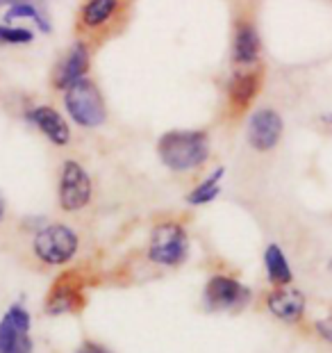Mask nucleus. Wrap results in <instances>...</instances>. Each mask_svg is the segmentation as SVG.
<instances>
[{
	"label": "nucleus",
	"mask_w": 332,
	"mask_h": 353,
	"mask_svg": "<svg viewBox=\"0 0 332 353\" xmlns=\"http://www.w3.org/2000/svg\"><path fill=\"white\" fill-rule=\"evenodd\" d=\"M19 19H32L43 32H50V17L46 0H7L3 23L12 26Z\"/></svg>",
	"instance_id": "14"
},
{
	"label": "nucleus",
	"mask_w": 332,
	"mask_h": 353,
	"mask_svg": "<svg viewBox=\"0 0 332 353\" xmlns=\"http://www.w3.org/2000/svg\"><path fill=\"white\" fill-rule=\"evenodd\" d=\"M64 108L69 117L82 128H101L107 121L103 94L92 78H80L64 92Z\"/></svg>",
	"instance_id": "3"
},
{
	"label": "nucleus",
	"mask_w": 332,
	"mask_h": 353,
	"mask_svg": "<svg viewBox=\"0 0 332 353\" xmlns=\"http://www.w3.org/2000/svg\"><path fill=\"white\" fill-rule=\"evenodd\" d=\"M32 30L0 23V46H23V43H32Z\"/></svg>",
	"instance_id": "18"
},
{
	"label": "nucleus",
	"mask_w": 332,
	"mask_h": 353,
	"mask_svg": "<svg viewBox=\"0 0 332 353\" xmlns=\"http://www.w3.org/2000/svg\"><path fill=\"white\" fill-rule=\"evenodd\" d=\"M253 301L251 288L232 276L216 274L203 290V305L209 312H241Z\"/></svg>",
	"instance_id": "6"
},
{
	"label": "nucleus",
	"mask_w": 332,
	"mask_h": 353,
	"mask_svg": "<svg viewBox=\"0 0 332 353\" xmlns=\"http://www.w3.org/2000/svg\"><path fill=\"white\" fill-rule=\"evenodd\" d=\"M189 258V235L178 221H162L150 230L148 260L157 267H180Z\"/></svg>",
	"instance_id": "4"
},
{
	"label": "nucleus",
	"mask_w": 332,
	"mask_h": 353,
	"mask_svg": "<svg viewBox=\"0 0 332 353\" xmlns=\"http://www.w3.org/2000/svg\"><path fill=\"white\" fill-rule=\"evenodd\" d=\"M246 134H248V144H251L253 151L269 153L280 144V139L284 134V121L276 110L262 108L251 117Z\"/></svg>",
	"instance_id": "8"
},
{
	"label": "nucleus",
	"mask_w": 332,
	"mask_h": 353,
	"mask_svg": "<svg viewBox=\"0 0 332 353\" xmlns=\"http://www.w3.org/2000/svg\"><path fill=\"white\" fill-rule=\"evenodd\" d=\"M80 249V237L66 223H48L34 232L32 253L46 267H62L71 262Z\"/></svg>",
	"instance_id": "2"
},
{
	"label": "nucleus",
	"mask_w": 332,
	"mask_h": 353,
	"mask_svg": "<svg viewBox=\"0 0 332 353\" xmlns=\"http://www.w3.org/2000/svg\"><path fill=\"white\" fill-rule=\"evenodd\" d=\"M75 353H112V351L98 342H82L80 347L75 349Z\"/></svg>",
	"instance_id": "20"
},
{
	"label": "nucleus",
	"mask_w": 332,
	"mask_h": 353,
	"mask_svg": "<svg viewBox=\"0 0 332 353\" xmlns=\"http://www.w3.org/2000/svg\"><path fill=\"white\" fill-rule=\"evenodd\" d=\"M307 299L296 288H273L267 296V310L282 324H298L305 314Z\"/></svg>",
	"instance_id": "10"
},
{
	"label": "nucleus",
	"mask_w": 332,
	"mask_h": 353,
	"mask_svg": "<svg viewBox=\"0 0 332 353\" xmlns=\"http://www.w3.org/2000/svg\"><path fill=\"white\" fill-rule=\"evenodd\" d=\"M225 176V169L218 167L209 174L203 183H198L194 190L187 194V203L189 205H207V203L216 201V196L221 194V180Z\"/></svg>",
	"instance_id": "17"
},
{
	"label": "nucleus",
	"mask_w": 332,
	"mask_h": 353,
	"mask_svg": "<svg viewBox=\"0 0 332 353\" xmlns=\"http://www.w3.org/2000/svg\"><path fill=\"white\" fill-rule=\"evenodd\" d=\"M94 199V180L78 160H64L59 169L57 201L64 212H80Z\"/></svg>",
	"instance_id": "5"
},
{
	"label": "nucleus",
	"mask_w": 332,
	"mask_h": 353,
	"mask_svg": "<svg viewBox=\"0 0 332 353\" xmlns=\"http://www.w3.org/2000/svg\"><path fill=\"white\" fill-rule=\"evenodd\" d=\"M118 7L121 0H87L80 10V23L87 30H98L107 23L110 19H114Z\"/></svg>",
	"instance_id": "16"
},
{
	"label": "nucleus",
	"mask_w": 332,
	"mask_h": 353,
	"mask_svg": "<svg viewBox=\"0 0 332 353\" xmlns=\"http://www.w3.org/2000/svg\"><path fill=\"white\" fill-rule=\"evenodd\" d=\"M328 272H330V274H332V258H330V260H328Z\"/></svg>",
	"instance_id": "22"
},
{
	"label": "nucleus",
	"mask_w": 332,
	"mask_h": 353,
	"mask_svg": "<svg viewBox=\"0 0 332 353\" xmlns=\"http://www.w3.org/2000/svg\"><path fill=\"white\" fill-rule=\"evenodd\" d=\"M314 330H316V335H319L323 342L332 344V312L328 314V317L316 319L314 321Z\"/></svg>",
	"instance_id": "19"
},
{
	"label": "nucleus",
	"mask_w": 332,
	"mask_h": 353,
	"mask_svg": "<svg viewBox=\"0 0 332 353\" xmlns=\"http://www.w3.org/2000/svg\"><path fill=\"white\" fill-rule=\"evenodd\" d=\"M30 312L23 303H12L0 319V353H32Z\"/></svg>",
	"instance_id": "7"
},
{
	"label": "nucleus",
	"mask_w": 332,
	"mask_h": 353,
	"mask_svg": "<svg viewBox=\"0 0 332 353\" xmlns=\"http://www.w3.org/2000/svg\"><path fill=\"white\" fill-rule=\"evenodd\" d=\"M209 137L205 130H169L157 141V155L173 174L200 169L209 157Z\"/></svg>",
	"instance_id": "1"
},
{
	"label": "nucleus",
	"mask_w": 332,
	"mask_h": 353,
	"mask_svg": "<svg viewBox=\"0 0 332 353\" xmlns=\"http://www.w3.org/2000/svg\"><path fill=\"white\" fill-rule=\"evenodd\" d=\"M262 82H264V76L258 69L235 73V76L228 80V101L232 108L235 110L248 108L262 92Z\"/></svg>",
	"instance_id": "13"
},
{
	"label": "nucleus",
	"mask_w": 332,
	"mask_h": 353,
	"mask_svg": "<svg viewBox=\"0 0 332 353\" xmlns=\"http://www.w3.org/2000/svg\"><path fill=\"white\" fill-rule=\"evenodd\" d=\"M5 214H7V205H5V201H3V196H0V223L5 221Z\"/></svg>",
	"instance_id": "21"
},
{
	"label": "nucleus",
	"mask_w": 332,
	"mask_h": 353,
	"mask_svg": "<svg viewBox=\"0 0 332 353\" xmlns=\"http://www.w3.org/2000/svg\"><path fill=\"white\" fill-rule=\"evenodd\" d=\"M25 119L46 137L50 144L66 146L71 141V128L66 123V119L59 114L50 105H37V108L25 112Z\"/></svg>",
	"instance_id": "11"
},
{
	"label": "nucleus",
	"mask_w": 332,
	"mask_h": 353,
	"mask_svg": "<svg viewBox=\"0 0 332 353\" xmlns=\"http://www.w3.org/2000/svg\"><path fill=\"white\" fill-rule=\"evenodd\" d=\"M262 55V37L253 21L239 19L232 37V62L237 66H253L260 62Z\"/></svg>",
	"instance_id": "12"
},
{
	"label": "nucleus",
	"mask_w": 332,
	"mask_h": 353,
	"mask_svg": "<svg viewBox=\"0 0 332 353\" xmlns=\"http://www.w3.org/2000/svg\"><path fill=\"white\" fill-rule=\"evenodd\" d=\"M264 269H267V278L273 288H287L293 281V269L289 265V258L282 251L280 244H269L264 251Z\"/></svg>",
	"instance_id": "15"
},
{
	"label": "nucleus",
	"mask_w": 332,
	"mask_h": 353,
	"mask_svg": "<svg viewBox=\"0 0 332 353\" xmlns=\"http://www.w3.org/2000/svg\"><path fill=\"white\" fill-rule=\"evenodd\" d=\"M92 66V55H89V48L85 41L73 43L71 50L59 59V64L55 66V73H52V87L59 89V92H66L73 82H78L80 78H87V71Z\"/></svg>",
	"instance_id": "9"
}]
</instances>
